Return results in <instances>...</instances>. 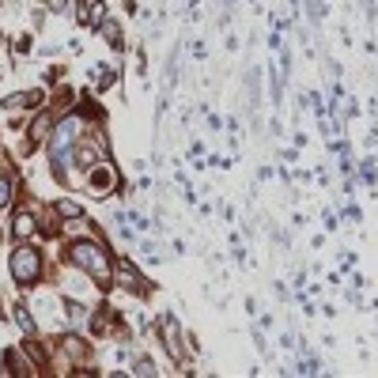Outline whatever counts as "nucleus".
I'll use <instances>...</instances> for the list:
<instances>
[{"instance_id": "f8f14e48", "label": "nucleus", "mask_w": 378, "mask_h": 378, "mask_svg": "<svg viewBox=\"0 0 378 378\" xmlns=\"http://www.w3.org/2000/svg\"><path fill=\"white\" fill-rule=\"evenodd\" d=\"M45 4H49L53 12H68V0H45Z\"/></svg>"}, {"instance_id": "423d86ee", "label": "nucleus", "mask_w": 378, "mask_h": 378, "mask_svg": "<svg viewBox=\"0 0 378 378\" xmlns=\"http://www.w3.org/2000/svg\"><path fill=\"white\" fill-rule=\"evenodd\" d=\"M34 216H30V212H19V216H15V223H12V234L15 238H27V234H34Z\"/></svg>"}, {"instance_id": "39448f33", "label": "nucleus", "mask_w": 378, "mask_h": 378, "mask_svg": "<svg viewBox=\"0 0 378 378\" xmlns=\"http://www.w3.org/2000/svg\"><path fill=\"white\" fill-rule=\"evenodd\" d=\"M110 186H113V170L110 166H95L91 170V193H110Z\"/></svg>"}, {"instance_id": "6e6552de", "label": "nucleus", "mask_w": 378, "mask_h": 378, "mask_svg": "<svg viewBox=\"0 0 378 378\" xmlns=\"http://www.w3.org/2000/svg\"><path fill=\"white\" fill-rule=\"evenodd\" d=\"M30 136H34V140H45V136H49V118H45V113H38V118L30 121Z\"/></svg>"}, {"instance_id": "f03ea898", "label": "nucleus", "mask_w": 378, "mask_h": 378, "mask_svg": "<svg viewBox=\"0 0 378 378\" xmlns=\"http://www.w3.org/2000/svg\"><path fill=\"white\" fill-rule=\"evenodd\" d=\"M38 269H42V257H38V249H30V246H19L12 254V276H15V284L19 287H30L38 280Z\"/></svg>"}, {"instance_id": "9b49d317", "label": "nucleus", "mask_w": 378, "mask_h": 378, "mask_svg": "<svg viewBox=\"0 0 378 378\" xmlns=\"http://www.w3.org/2000/svg\"><path fill=\"white\" fill-rule=\"evenodd\" d=\"M12 193H15V189H12V181H8V178H0V208H4L8 201H12Z\"/></svg>"}, {"instance_id": "20e7f679", "label": "nucleus", "mask_w": 378, "mask_h": 378, "mask_svg": "<svg viewBox=\"0 0 378 378\" xmlns=\"http://www.w3.org/2000/svg\"><path fill=\"white\" fill-rule=\"evenodd\" d=\"M106 19V4L102 0H80V23L83 27H98Z\"/></svg>"}, {"instance_id": "0eeeda50", "label": "nucleus", "mask_w": 378, "mask_h": 378, "mask_svg": "<svg viewBox=\"0 0 378 378\" xmlns=\"http://www.w3.org/2000/svg\"><path fill=\"white\" fill-rule=\"evenodd\" d=\"M98 27H102L106 42H110L113 49H121V27H118V23H113V19H102V23H98Z\"/></svg>"}, {"instance_id": "1a4fd4ad", "label": "nucleus", "mask_w": 378, "mask_h": 378, "mask_svg": "<svg viewBox=\"0 0 378 378\" xmlns=\"http://www.w3.org/2000/svg\"><path fill=\"white\" fill-rule=\"evenodd\" d=\"M57 212H60L65 219H80V216H83V208H80L76 201H57Z\"/></svg>"}, {"instance_id": "f257e3e1", "label": "nucleus", "mask_w": 378, "mask_h": 378, "mask_svg": "<svg viewBox=\"0 0 378 378\" xmlns=\"http://www.w3.org/2000/svg\"><path fill=\"white\" fill-rule=\"evenodd\" d=\"M68 257H72V261L80 265L87 276H95V280H110V272H113V265H110V257H106V249L95 246V242H87V238L72 242V246H68Z\"/></svg>"}, {"instance_id": "7ed1b4c3", "label": "nucleus", "mask_w": 378, "mask_h": 378, "mask_svg": "<svg viewBox=\"0 0 378 378\" xmlns=\"http://www.w3.org/2000/svg\"><path fill=\"white\" fill-rule=\"evenodd\" d=\"M76 144V121H60L57 133H53V163H57V174H60V163H65V151H72Z\"/></svg>"}, {"instance_id": "9d476101", "label": "nucleus", "mask_w": 378, "mask_h": 378, "mask_svg": "<svg viewBox=\"0 0 378 378\" xmlns=\"http://www.w3.org/2000/svg\"><path fill=\"white\" fill-rule=\"evenodd\" d=\"M91 80H95V87L102 91V87H110V83H113V72H110V68H106V65H98V68H95V76H91Z\"/></svg>"}]
</instances>
